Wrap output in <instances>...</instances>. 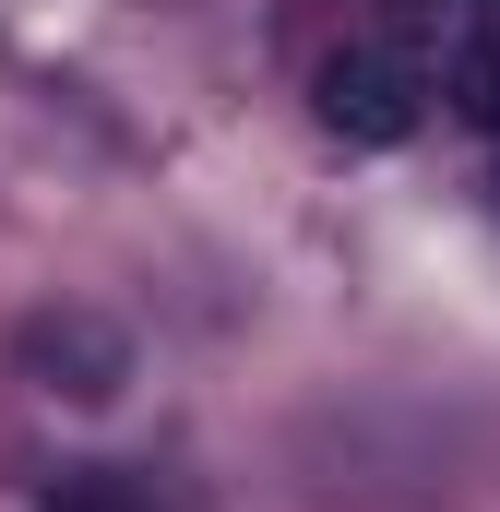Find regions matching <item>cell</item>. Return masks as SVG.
Listing matches in <instances>:
<instances>
[{"instance_id":"obj_1","label":"cell","mask_w":500,"mask_h":512,"mask_svg":"<svg viewBox=\"0 0 500 512\" xmlns=\"http://www.w3.org/2000/svg\"><path fill=\"white\" fill-rule=\"evenodd\" d=\"M310 108L334 143H358V155H393L405 131L429 120V60L405 48V36H358V48H334L322 72H310Z\"/></svg>"},{"instance_id":"obj_2","label":"cell","mask_w":500,"mask_h":512,"mask_svg":"<svg viewBox=\"0 0 500 512\" xmlns=\"http://www.w3.org/2000/svg\"><path fill=\"white\" fill-rule=\"evenodd\" d=\"M12 346H24V382L72 393V405H108V393L131 382V334L108 322V310H36Z\"/></svg>"},{"instance_id":"obj_3","label":"cell","mask_w":500,"mask_h":512,"mask_svg":"<svg viewBox=\"0 0 500 512\" xmlns=\"http://www.w3.org/2000/svg\"><path fill=\"white\" fill-rule=\"evenodd\" d=\"M417 60H429V96L453 120L500 131V0H441L429 36H417Z\"/></svg>"},{"instance_id":"obj_4","label":"cell","mask_w":500,"mask_h":512,"mask_svg":"<svg viewBox=\"0 0 500 512\" xmlns=\"http://www.w3.org/2000/svg\"><path fill=\"white\" fill-rule=\"evenodd\" d=\"M48 512H167L155 489H131V477H108V465H84V477H60L48 489Z\"/></svg>"}]
</instances>
